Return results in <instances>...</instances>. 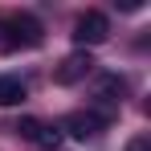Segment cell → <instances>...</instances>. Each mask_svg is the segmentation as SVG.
I'll return each instance as SVG.
<instances>
[{"label": "cell", "instance_id": "obj_5", "mask_svg": "<svg viewBox=\"0 0 151 151\" xmlns=\"http://www.w3.org/2000/svg\"><path fill=\"white\" fill-rule=\"evenodd\" d=\"M123 94H127V82L119 74H102L98 78V98L102 102H123Z\"/></svg>", "mask_w": 151, "mask_h": 151}, {"label": "cell", "instance_id": "obj_8", "mask_svg": "<svg viewBox=\"0 0 151 151\" xmlns=\"http://www.w3.org/2000/svg\"><path fill=\"white\" fill-rule=\"evenodd\" d=\"M17 135H21V139H29V143H37L41 123H37V119H21V123H17Z\"/></svg>", "mask_w": 151, "mask_h": 151}, {"label": "cell", "instance_id": "obj_1", "mask_svg": "<svg viewBox=\"0 0 151 151\" xmlns=\"http://www.w3.org/2000/svg\"><path fill=\"white\" fill-rule=\"evenodd\" d=\"M4 49H37L41 41H45V29L37 17H29V12H17V17H8V25H4Z\"/></svg>", "mask_w": 151, "mask_h": 151}, {"label": "cell", "instance_id": "obj_7", "mask_svg": "<svg viewBox=\"0 0 151 151\" xmlns=\"http://www.w3.org/2000/svg\"><path fill=\"white\" fill-rule=\"evenodd\" d=\"M57 143H61V131H57V127H41V135H37V147L53 151Z\"/></svg>", "mask_w": 151, "mask_h": 151}, {"label": "cell", "instance_id": "obj_2", "mask_svg": "<svg viewBox=\"0 0 151 151\" xmlns=\"http://www.w3.org/2000/svg\"><path fill=\"white\" fill-rule=\"evenodd\" d=\"M106 37H110V21H106V12H98V8H86V12L74 21V41L82 45V49L102 45Z\"/></svg>", "mask_w": 151, "mask_h": 151}, {"label": "cell", "instance_id": "obj_6", "mask_svg": "<svg viewBox=\"0 0 151 151\" xmlns=\"http://www.w3.org/2000/svg\"><path fill=\"white\" fill-rule=\"evenodd\" d=\"M25 82L21 78H0V106H17V102H25Z\"/></svg>", "mask_w": 151, "mask_h": 151}, {"label": "cell", "instance_id": "obj_4", "mask_svg": "<svg viewBox=\"0 0 151 151\" xmlns=\"http://www.w3.org/2000/svg\"><path fill=\"white\" fill-rule=\"evenodd\" d=\"M106 123H110L106 114H94V110H74V114L65 119V131H70L74 139H90V135H98Z\"/></svg>", "mask_w": 151, "mask_h": 151}, {"label": "cell", "instance_id": "obj_9", "mask_svg": "<svg viewBox=\"0 0 151 151\" xmlns=\"http://www.w3.org/2000/svg\"><path fill=\"white\" fill-rule=\"evenodd\" d=\"M127 151H151V139L147 135H135V139L127 143Z\"/></svg>", "mask_w": 151, "mask_h": 151}, {"label": "cell", "instance_id": "obj_3", "mask_svg": "<svg viewBox=\"0 0 151 151\" xmlns=\"http://www.w3.org/2000/svg\"><path fill=\"white\" fill-rule=\"evenodd\" d=\"M90 70H94V57L86 49H78V53H70V57L53 70V82H57V86H74V82H82Z\"/></svg>", "mask_w": 151, "mask_h": 151}]
</instances>
